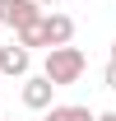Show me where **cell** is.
Returning <instances> with one entry per match:
<instances>
[{
  "label": "cell",
  "mask_w": 116,
  "mask_h": 121,
  "mask_svg": "<svg viewBox=\"0 0 116 121\" xmlns=\"http://www.w3.org/2000/svg\"><path fill=\"white\" fill-rule=\"evenodd\" d=\"M37 33H42V47H70L74 42V19L60 14V9H46L37 19Z\"/></svg>",
  "instance_id": "cell-2"
},
{
  "label": "cell",
  "mask_w": 116,
  "mask_h": 121,
  "mask_svg": "<svg viewBox=\"0 0 116 121\" xmlns=\"http://www.w3.org/2000/svg\"><path fill=\"white\" fill-rule=\"evenodd\" d=\"M19 98H23V107H28V112H46V107L56 103V89H51V79H42V75H23Z\"/></svg>",
  "instance_id": "cell-4"
},
{
  "label": "cell",
  "mask_w": 116,
  "mask_h": 121,
  "mask_svg": "<svg viewBox=\"0 0 116 121\" xmlns=\"http://www.w3.org/2000/svg\"><path fill=\"white\" fill-rule=\"evenodd\" d=\"M0 121H5V117H0Z\"/></svg>",
  "instance_id": "cell-11"
},
{
  "label": "cell",
  "mask_w": 116,
  "mask_h": 121,
  "mask_svg": "<svg viewBox=\"0 0 116 121\" xmlns=\"http://www.w3.org/2000/svg\"><path fill=\"white\" fill-rule=\"evenodd\" d=\"M102 79H107V89L116 93V60H107V75H102Z\"/></svg>",
  "instance_id": "cell-7"
},
{
  "label": "cell",
  "mask_w": 116,
  "mask_h": 121,
  "mask_svg": "<svg viewBox=\"0 0 116 121\" xmlns=\"http://www.w3.org/2000/svg\"><path fill=\"white\" fill-rule=\"evenodd\" d=\"M112 60H116V42H112Z\"/></svg>",
  "instance_id": "cell-10"
},
{
  "label": "cell",
  "mask_w": 116,
  "mask_h": 121,
  "mask_svg": "<svg viewBox=\"0 0 116 121\" xmlns=\"http://www.w3.org/2000/svg\"><path fill=\"white\" fill-rule=\"evenodd\" d=\"M93 121H116V112H93Z\"/></svg>",
  "instance_id": "cell-8"
},
{
  "label": "cell",
  "mask_w": 116,
  "mask_h": 121,
  "mask_svg": "<svg viewBox=\"0 0 116 121\" xmlns=\"http://www.w3.org/2000/svg\"><path fill=\"white\" fill-rule=\"evenodd\" d=\"M46 9L37 5V0H0V23L9 33H19V28H33L37 19H42Z\"/></svg>",
  "instance_id": "cell-3"
},
{
  "label": "cell",
  "mask_w": 116,
  "mask_h": 121,
  "mask_svg": "<svg viewBox=\"0 0 116 121\" xmlns=\"http://www.w3.org/2000/svg\"><path fill=\"white\" fill-rule=\"evenodd\" d=\"M42 121H93V112H88L84 103H51Z\"/></svg>",
  "instance_id": "cell-6"
},
{
  "label": "cell",
  "mask_w": 116,
  "mask_h": 121,
  "mask_svg": "<svg viewBox=\"0 0 116 121\" xmlns=\"http://www.w3.org/2000/svg\"><path fill=\"white\" fill-rule=\"evenodd\" d=\"M28 70H33V51H28V47H19V42L0 47V75H9V79H23Z\"/></svg>",
  "instance_id": "cell-5"
},
{
  "label": "cell",
  "mask_w": 116,
  "mask_h": 121,
  "mask_svg": "<svg viewBox=\"0 0 116 121\" xmlns=\"http://www.w3.org/2000/svg\"><path fill=\"white\" fill-rule=\"evenodd\" d=\"M37 5H42V9H56V5H60V0H37Z\"/></svg>",
  "instance_id": "cell-9"
},
{
  "label": "cell",
  "mask_w": 116,
  "mask_h": 121,
  "mask_svg": "<svg viewBox=\"0 0 116 121\" xmlns=\"http://www.w3.org/2000/svg\"><path fill=\"white\" fill-rule=\"evenodd\" d=\"M88 70V56L79 47H46L42 60V79H51V89H65V84H79V75Z\"/></svg>",
  "instance_id": "cell-1"
}]
</instances>
